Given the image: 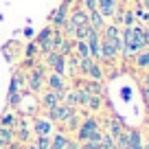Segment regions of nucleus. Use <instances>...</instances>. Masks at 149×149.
Masks as SVG:
<instances>
[{"label": "nucleus", "mask_w": 149, "mask_h": 149, "mask_svg": "<svg viewBox=\"0 0 149 149\" xmlns=\"http://www.w3.org/2000/svg\"><path fill=\"white\" fill-rule=\"evenodd\" d=\"M26 72V79H24V88L29 90L31 94H40L44 88H46V64H44L42 59H37L35 64L31 66L29 70H24Z\"/></svg>", "instance_id": "obj_1"}, {"label": "nucleus", "mask_w": 149, "mask_h": 149, "mask_svg": "<svg viewBox=\"0 0 149 149\" xmlns=\"http://www.w3.org/2000/svg\"><path fill=\"white\" fill-rule=\"evenodd\" d=\"M103 130H101V123H99L97 116H86L81 118L79 127L74 132V138L79 143H86V140H94V138H101Z\"/></svg>", "instance_id": "obj_2"}, {"label": "nucleus", "mask_w": 149, "mask_h": 149, "mask_svg": "<svg viewBox=\"0 0 149 149\" xmlns=\"http://www.w3.org/2000/svg\"><path fill=\"white\" fill-rule=\"evenodd\" d=\"M33 42L37 44V51H40V55H46V53H51L53 48H55V29H53L51 24H46L42 31H37L35 35H33Z\"/></svg>", "instance_id": "obj_3"}, {"label": "nucleus", "mask_w": 149, "mask_h": 149, "mask_svg": "<svg viewBox=\"0 0 149 149\" xmlns=\"http://www.w3.org/2000/svg\"><path fill=\"white\" fill-rule=\"evenodd\" d=\"M74 112H77V107H72V105H68V103L61 101V103H57L55 107H51V110L44 112V116H46L48 121H53L55 125H64Z\"/></svg>", "instance_id": "obj_4"}, {"label": "nucleus", "mask_w": 149, "mask_h": 149, "mask_svg": "<svg viewBox=\"0 0 149 149\" xmlns=\"http://www.w3.org/2000/svg\"><path fill=\"white\" fill-rule=\"evenodd\" d=\"M42 61L46 64L48 70H53V72L64 74V77L68 74V57L61 55V53L51 51V53H46V55H42Z\"/></svg>", "instance_id": "obj_5"}, {"label": "nucleus", "mask_w": 149, "mask_h": 149, "mask_svg": "<svg viewBox=\"0 0 149 149\" xmlns=\"http://www.w3.org/2000/svg\"><path fill=\"white\" fill-rule=\"evenodd\" d=\"M64 97H66V92H57V90L44 88L42 92L37 94V107L46 112V110H51V107H55L57 103H61V101H64Z\"/></svg>", "instance_id": "obj_6"}, {"label": "nucleus", "mask_w": 149, "mask_h": 149, "mask_svg": "<svg viewBox=\"0 0 149 149\" xmlns=\"http://www.w3.org/2000/svg\"><path fill=\"white\" fill-rule=\"evenodd\" d=\"M68 13H70V0H64V2L51 13L48 24H51L53 29H57V31L64 33V26H66V22H68Z\"/></svg>", "instance_id": "obj_7"}, {"label": "nucleus", "mask_w": 149, "mask_h": 149, "mask_svg": "<svg viewBox=\"0 0 149 149\" xmlns=\"http://www.w3.org/2000/svg\"><path fill=\"white\" fill-rule=\"evenodd\" d=\"M31 132H33V138H35V136H51L53 132H55V123L48 121L46 116H33Z\"/></svg>", "instance_id": "obj_8"}, {"label": "nucleus", "mask_w": 149, "mask_h": 149, "mask_svg": "<svg viewBox=\"0 0 149 149\" xmlns=\"http://www.w3.org/2000/svg\"><path fill=\"white\" fill-rule=\"evenodd\" d=\"M46 88L57 90V92H66L70 86H68V79H66L64 74H57V72H53V70H48L46 72Z\"/></svg>", "instance_id": "obj_9"}, {"label": "nucleus", "mask_w": 149, "mask_h": 149, "mask_svg": "<svg viewBox=\"0 0 149 149\" xmlns=\"http://www.w3.org/2000/svg\"><path fill=\"white\" fill-rule=\"evenodd\" d=\"M31 140H33V132L29 130V123L24 121V116H20L18 125H15V143L26 145V143H31Z\"/></svg>", "instance_id": "obj_10"}, {"label": "nucleus", "mask_w": 149, "mask_h": 149, "mask_svg": "<svg viewBox=\"0 0 149 149\" xmlns=\"http://www.w3.org/2000/svg\"><path fill=\"white\" fill-rule=\"evenodd\" d=\"M116 7H118V0H99V2H97L99 13H101L105 20H112V15H114Z\"/></svg>", "instance_id": "obj_11"}, {"label": "nucleus", "mask_w": 149, "mask_h": 149, "mask_svg": "<svg viewBox=\"0 0 149 149\" xmlns=\"http://www.w3.org/2000/svg\"><path fill=\"white\" fill-rule=\"evenodd\" d=\"M18 121H20V114L15 110H11V107H7V110L0 114V125H2V127H13V130H15Z\"/></svg>", "instance_id": "obj_12"}, {"label": "nucleus", "mask_w": 149, "mask_h": 149, "mask_svg": "<svg viewBox=\"0 0 149 149\" xmlns=\"http://www.w3.org/2000/svg\"><path fill=\"white\" fill-rule=\"evenodd\" d=\"M125 149H143V132L140 130H127Z\"/></svg>", "instance_id": "obj_13"}, {"label": "nucleus", "mask_w": 149, "mask_h": 149, "mask_svg": "<svg viewBox=\"0 0 149 149\" xmlns=\"http://www.w3.org/2000/svg\"><path fill=\"white\" fill-rule=\"evenodd\" d=\"M70 136L66 134V132H53L51 134V149H66V145H68Z\"/></svg>", "instance_id": "obj_14"}, {"label": "nucleus", "mask_w": 149, "mask_h": 149, "mask_svg": "<svg viewBox=\"0 0 149 149\" xmlns=\"http://www.w3.org/2000/svg\"><path fill=\"white\" fill-rule=\"evenodd\" d=\"M11 143H15V130L13 127H2L0 125V147L5 149Z\"/></svg>", "instance_id": "obj_15"}, {"label": "nucleus", "mask_w": 149, "mask_h": 149, "mask_svg": "<svg viewBox=\"0 0 149 149\" xmlns=\"http://www.w3.org/2000/svg\"><path fill=\"white\" fill-rule=\"evenodd\" d=\"M132 59H134V66H136L138 70H147V68H149V51H147V48L138 51Z\"/></svg>", "instance_id": "obj_16"}, {"label": "nucleus", "mask_w": 149, "mask_h": 149, "mask_svg": "<svg viewBox=\"0 0 149 149\" xmlns=\"http://www.w3.org/2000/svg\"><path fill=\"white\" fill-rule=\"evenodd\" d=\"M88 15H90V26H92V29H97V31L101 33L103 29H105L107 20L103 18L101 13H99V9H97V11H88Z\"/></svg>", "instance_id": "obj_17"}, {"label": "nucleus", "mask_w": 149, "mask_h": 149, "mask_svg": "<svg viewBox=\"0 0 149 149\" xmlns=\"http://www.w3.org/2000/svg\"><path fill=\"white\" fill-rule=\"evenodd\" d=\"M72 55H77L79 59H84V57H90V51H88V44H86V40H72Z\"/></svg>", "instance_id": "obj_18"}, {"label": "nucleus", "mask_w": 149, "mask_h": 149, "mask_svg": "<svg viewBox=\"0 0 149 149\" xmlns=\"http://www.w3.org/2000/svg\"><path fill=\"white\" fill-rule=\"evenodd\" d=\"M125 130H127V127L123 125L121 118H112V121L107 123V134H110L112 138H116V136H118V134H123Z\"/></svg>", "instance_id": "obj_19"}, {"label": "nucleus", "mask_w": 149, "mask_h": 149, "mask_svg": "<svg viewBox=\"0 0 149 149\" xmlns=\"http://www.w3.org/2000/svg\"><path fill=\"white\" fill-rule=\"evenodd\" d=\"M79 123H81V114H79V112H74L72 116H70L68 121H66L64 125H61V132H66V134H68V132H77Z\"/></svg>", "instance_id": "obj_20"}, {"label": "nucleus", "mask_w": 149, "mask_h": 149, "mask_svg": "<svg viewBox=\"0 0 149 149\" xmlns=\"http://www.w3.org/2000/svg\"><path fill=\"white\" fill-rule=\"evenodd\" d=\"M103 107V94H90L88 103H86V110L90 112H99Z\"/></svg>", "instance_id": "obj_21"}, {"label": "nucleus", "mask_w": 149, "mask_h": 149, "mask_svg": "<svg viewBox=\"0 0 149 149\" xmlns=\"http://www.w3.org/2000/svg\"><path fill=\"white\" fill-rule=\"evenodd\" d=\"M132 24H136L134 9H121V26H132Z\"/></svg>", "instance_id": "obj_22"}, {"label": "nucleus", "mask_w": 149, "mask_h": 149, "mask_svg": "<svg viewBox=\"0 0 149 149\" xmlns=\"http://www.w3.org/2000/svg\"><path fill=\"white\" fill-rule=\"evenodd\" d=\"M22 55H24V57H33V59H37V55H40V51H37V44L33 42V40H29V42H26V46H24Z\"/></svg>", "instance_id": "obj_23"}, {"label": "nucleus", "mask_w": 149, "mask_h": 149, "mask_svg": "<svg viewBox=\"0 0 149 149\" xmlns=\"http://www.w3.org/2000/svg\"><path fill=\"white\" fill-rule=\"evenodd\" d=\"M33 143L37 145V149H51V136H35Z\"/></svg>", "instance_id": "obj_24"}, {"label": "nucleus", "mask_w": 149, "mask_h": 149, "mask_svg": "<svg viewBox=\"0 0 149 149\" xmlns=\"http://www.w3.org/2000/svg\"><path fill=\"white\" fill-rule=\"evenodd\" d=\"M79 2L84 5L86 11H97V2H99V0H79Z\"/></svg>", "instance_id": "obj_25"}, {"label": "nucleus", "mask_w": 149, "mask_h": 149, "mask_svg": "<svg viewBox=\"0 0 149 149\" xmlns=\"http://www.w3.org/2000/svg\"><path fill=\"white\" fill-rule=\"evenodd\" d=\"M22 35H24V37H29V40H33V35H35V33H33L31 24H29V26H26V29H24V31H22Z\"/></svg>", "instance_id": "obj_26"}, {"label": "nucleus", "mask_w": 149, "mask_h": 149, "mask_svg": "<svg viewBox=\"0 0 149 149\" xmlns=\"http://www.w3.org/2000/svg\"><path fill=\"white\" fill-rule=\"evenodd\" d=\"M143 97H145V101L149 103V86H143Z\"/></svg>", "instance_id": "obj_27"}, {"label": "nucleus", "mask_w": 149, "mask_h": 149, "mask_svg": "<svg viewBox=\"0 0 149 149\" xmlns=\"http://www.w3.org/2000/svg\"><path fill=\"white\" fill-rule=\"evenodd\" d=\"M143 86H149V70H145L143 74Z\"/></svg>", "instance_id": "obj_28"}, {"label": "nucleus", "mask_w": 149, "mask_h": 149, "mask_svg": "<svg viewBox=\"0 0 149 149\" xmlns=\"http://www.w3.org/2000/svg\"><path fill=\"white\" fill-rule=\"evenodd\" d=\"M22 149H37V145H35V143H33V140H31V143H26V145H24Z\"/></svg>", "instance_id": "obj_29"}, {"label": "nucleus", "mask_w": 149, "mask_h": 149, "mask_svg": "<svg viewBox=\"0 0 149 149\" xmlns=\"http://www.w3.org/2000/svg\"><path fill=\"white\" fill-rule=\"evenodd\" d=\"M112 149H121V147H116V145H114V147H112Z\"/></svg>", "instance_id": "obj_30"}, {"label": "nucleus", "mask_w": 149, "mask_h": 149, "mask_svg": "<svg viewBox=\"0 0 149 149\" xmlns=\"http://www.w3.org/2000/svg\"><path fill=\"white\" fill-rule=\"evenodd\" d=\"M147 15H149V9H147Z\"/></svg>", "instance_id": "obj_31"}, {"label": "nucleus", "mask_w": 149, "mask_h": 149, "mask_svg": "<svg viewBox=\"0 0 149 149\" xmlns=\"http://www.w3.org/2000/svg\"><path fill=\"white\" fill-rule=\"evenodd\" d=\"M147 51H149V46H147Z\"/></svg>", "instance_id": "obj_32"}, {"label": "nucleus", "mask_w": 149, "mask_h": 149, "mask_svg": "<svg viewBox=\"0 0 149 149\" xmlns=\"http://www.w3.org/2000/svg\"><path fill=\"white\" fill-rule=\"evenodd\" d=\"M0 149H2V147H0Z\"/></svg>", "instance_id": "obj_33"}, {"label": "nucleus", "mask_w": 149, "mask_h": 149, "mask_svg": "<svg viewBox=\"0 0 149 149\" xmlns=\"http://www.w3.org/2000/svg\"><path fill=\"white\" fill-rule=\"evenodd\" d=\"M147 70H149V68H147Z\"/></svg>", "instance_id": "obj_34"}]
</instances>
